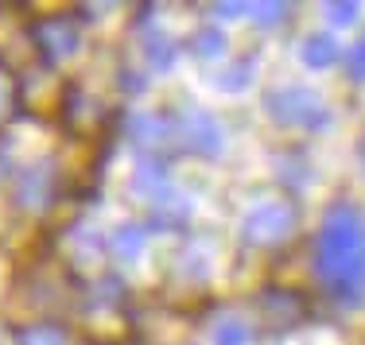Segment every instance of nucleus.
Masks as SVG:
<instances>
[{
    "instance_id": "f257e3e1",
    "label": "nucleus",
    "mask_w": 365,
    "mask_h": 345,
    "mask_svg": "<svg viewBox=\"0 0 365 345\" xmlns=\"http://www.w3.org/2000/svg\"><path fill=\"white\" fill-rule=\"evenodd\" d=\"M36 43L47 58H71L82 36H78V23L71 16H43L36 23Z\"/></svg>"
},
{
    "instance_id": "f03ea898",
    "label": "nucleus",
    "mask_w": 365,
    "mask_h": 345,
    "mask_svg": "<svg viewBox=\"0 0 365 345\" xmlns=\"http://www.w3.org/2000/svg\"><path fill=\"white\" fill-rule=\"evenodd\" d=\"M51 194H55V171L47 163L28 167L16 183V206H24V210H43L51 202Z\"/></svg>"
},
{
    "instance_id": "7ed1b4c3",
    "label": "nucleus",
    "mask_w": 365,
    "mask_h": 345,
    "mask_svg": "<svg viewBox=\"0 0 365 345\" xmlns=\"http://www.w3.org/2000/svg\"><path fill=\"white\" fill-rule=\"evenodd\" d=\"M292 225V210L288 206H264V210H257L253 218H249V237L253 240H276L284 237Z\"/></svg>"
},
{
    "instance_id": "20e7f679",
    "label": "nucleus",
    "mask_w": 365,
    "mask_h": 345,
    "mask_svg": "<svg viewBox=\"0 0 365 345\" xmlns=\"http://www.w3.org/2000/svg\"><path fill=\"white\" fill-rule=\"evenodd\" d=\"M128 132H133V144L140 152H152V148H163V140H168V124H163V117H152V113H136L133 124H128Z\"/></svg>"
},
{
    "instance_id": "39448f33",
    "label": "nucleus",
    "mask_w": 365,
    "mask_h": 345,
    "mask_svg": "<svg viewBox=\"0 0 365 345\" xmlns=\"http://www.w3.org/2000/svg\"><path fill=\"white\" fill-rule=\"evenodd\" d=\"M187 128H190V148L195 152H206V155H214L222 148V128L214 124V117H206V113H195L187 120Z\"/></svg>"
},
{
    "instance_id": "423d86ee",
    "label": "nucleus",
    "mask_w": 365,
    "mask_h": 345,
    "mask_svg": "<svg viewBox=\"0 0 365 345\" xmlns=\"http://www.w3.org/2000/svg\"><path fill=\"white\" fill-rule=\"evenodd\" d=\"M144 237L148 233L140 225H120L113 233V253H117L120 260H136V256L144 253Z\"/></svg>"
},
{
    "instance_id": "0eeeda50",
    "label": "nucleus",
    "mask_w": 365,
    "mask_h": 345,
    "mask_svg": "<svg viewBox=\"0 0 365 345\" xmlns=\"http://www.w3.org/2000/svg\"><path fill=\"white\" fill-rule=\"evenodd\" d=\"M334 39H327V36H315V39H307V47H303V58H307L311 66H330L334 63Z\"/></svg>"
},
{
    "instance_id": "6e6552de",
    "label": "nucleus",
    "mask_w": 365,
    "mask_h": 345,
    "mask_svg": "<svg viewBox=\"0 0 365 345\" xmlns=\"http://www.w3.org/2000/svg\"><path fill=\"white\" fill-rule=\"evenodd\" d=\"M148 63H152V70H168V66L175 63V47H171L168 39L155 36L152 43H148Z\"/></svg>"
},
{
    "instance_id": "1a4fd4ad",
    "label": "nucleus",
    "mask_w": 365,
    "mask_h": 345,
    "mask_svg": "<svg viewBox=\"0 0 365 345\" xmlns=\"http://www.w3.org/2000/svg\"><path fill=\"white\" fill-rule=\"evenodd\" d=\"M20 345H66V338L55 326H31V330L20 334Z\"/></svg>"
},
{
    "instance_id": "9d476101",
    "label": "nucleus",
    "mask_w": 365,
    "mask_h": 345,
    "mask_svg": "<svg viewBox=\"0 0 365 345\" xmlns=\"http://www.w3.org/2000/svg\"><path fill=\"white\" fill-rule=\"evenodd\" d=\"M195 51H198V55H218V51H222V31L202 28V31L195 36Z\"/></svg>"
},
{
    "instance_id": "9b49d317",
    "label": "nucleus",
    "mask_w": 365,
    "mask_h": 345,
    "mask_svg": "<svg viewBox=\"0 0 365 345\" xmlns=\"http://www.w3.org/2000/svg\"><path fill=\"white\" fill-rule=\"evenodd\" d=\"M245 338H249V330L241 322H225L218 334H214V341L218 345H245Z\"/></svg>"
},
{
    "instance_id": "f8f14e48",
    "label": "nucleus",
    "mask_w": 365,
    "mask_h": 345,
    "mask_svg": "<svg viewBox=\"0 0 365 345\" xmlns=\"http://www.w3.org/2000/svg\"><path fill=\"white\" fill-rule=\"evenodd\" d=\"M354 12H358L354 4H334V8H330V16H334L338 23H350V20H354Z\"/></svg>"
},
{
    "instance_id": "ddd939ff",
    "label": "nucleus",
    "mask_w": 365,
    "mask_h": 345,
    "mask_svg": "<svg viewBox=\"0 0 365 345\" xmlns=\"http://www.w3.org/2000/svg\"><path fill=\"white\" fill-rule=\"evenodd\" d=\"M354 70H358V78H365V43L354 51Z\"/></svg>"
},
{
    "instance_id": "4468645a",
    "label": "nucleus",
    "mask_w": 365,
    "mask_h": 345,
    "mask_svg": "<svg viewBox=\"0 0 365 345\" xmlns=\"http://www.w3.org/2000/svg\"><path fill=\"white\" fill-rule=\"evenodd\" d=\"M280 12H284L280 4H268V8H260V20H268V23H272V20H280Z\"/></svg>"
},
{
    "instance_id": "2eb2a0df",
    "label": "nucleus",
    "mask_w": 365,
    "mask_h": 345,
    "mask_svg": "<svg viewBox=\"0 0 365 345\" xmlns=\"http://www.w3.org/2000/svg\"><path fill=\"white\" fill-rule=\"evenodd\" d=\"M4 109H8V82L0 78V113H4Z\"/></svg>"
}]
</instances>
